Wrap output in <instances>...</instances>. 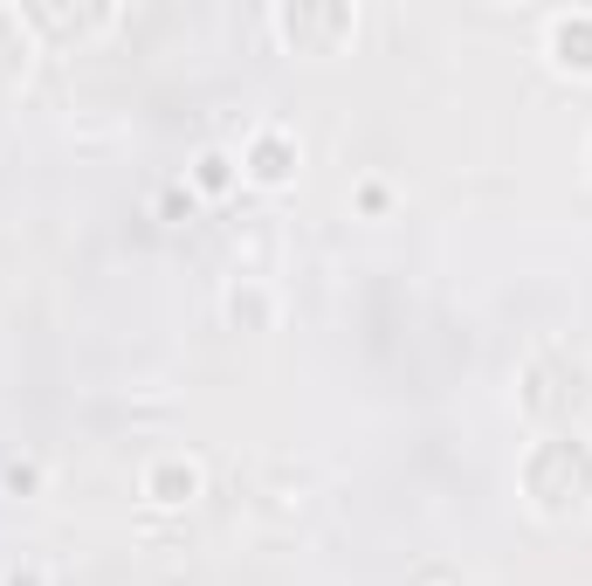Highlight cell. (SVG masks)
I'll return each instance as SVG.
<instances>
[{
    "mask_svg": "<svg viewBox=\"0 0 592 586\" xmlns=\"http://www.w3.org/2000/svg\"><path fill=\"white\" fill-rule=\"evenodd\" d=\"M552 56L565 70H592V14H558L552 21Z\"/></svg>",
    "mask_w": 592,
    "mask_h": 586,
    "instance_id": "1",
    "label": "cell"
},
{
    "mask_svg": "<svg viewBox=\"0 0 592 586\" xmlns=\"http://www.w3.org/2000/svg\"><path fill=\"white\" fill-rule=\"evenodd\" d=\"M193 490H201V469H180V463H172V469H159V476H152V497H159V504H186V497Z\"/></svg>",
    "mask_w": 592,
    "mask_h": 586,
    "instance_id": "3",
    "label": "cell"
},
{
    "mask_svg": "<svg viewBox=\"0 0 592 586\" xmlns=\"http://www.w3.org/2000/svg\"><path fill=\"white\" fill-rule=\"evenodd\" d=\"M14 586H41V573H28V579H14Z\"/></svg>",
    "mask_w": 592,
    "mask_h": 586,
    "instance_id": "5",
    "label": "cell"
},
{
    "mask_svg": "<svg viewBox=\"0 0 592 586\" xmlns=\"http://www.w3.org/2000/svg\"><path fill=\"white\" fill-rule=\"evenodd\" d=\"M201 187H207V193L228 187V152H207V159H201Z\"/></svg>",
    "mask_w": 592,
    "mask_h": 586,
    "instance_id": "4",
    "label": "cell"
},
{
    "mask_svg": "<svg viewBox=\"0 0 592 586\" xmlns=\"http://www.w3.org/2000/svg\"><path fill=\"white\" fill-rule=\"evenodd\" d=\"M290 166H297V152L282 145V139H255V152H249V180L282 187V180H290Z\"/></svg>",
    "mask_w": 592,
    "mask_h": 586,
    "instance_id": "2",
    "label": "cell"
}]
</instances>
